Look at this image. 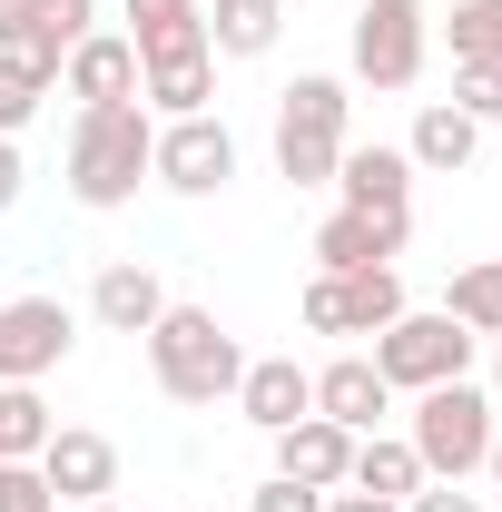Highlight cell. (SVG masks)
Here are the masks:
<instances>
[{
	"mask_svg": "<svg viewBox=\"0 0 502 512\" xmlns=\"http://www.w3.org/2000/svg\"><path fill=\"white\" fill-rule=\"evenodd\" d=\"M148 148H158V119L138 109V99H119V109H79L69 119V197L79 207H128L138 197V178H148Z\"/></svg>",
	"mask_w": 502,
	"mask_h": 512,
	"instance_id": "6da1fadb",
	"label": "cell"
},
{
	"mask_svg": "<svg viewBox=\"0 0 502 512\" xmlns=\"http://www.w3.org/2000/svg\"><path fill=\"white\" fill-rule=\"evenodd\" d=\"M345 119H355V89L345 79H286L276 89V178L286 188H335V158H345Z\"/></svg>",
	"mask_w": 502,
	"mask_h": 512,
	"instance_id": "7a4b0ae2",
	"label": "cell"
},
{
	"mask_svg": "<svg viewBox=\"0 0 502 512\" xmlns=\"http://www.w3.org/2000/svg\"><path fill=\"white\" fill-rule=\"evenodd\" d=\"M148 375H158L168 404H217V394H237L247 355H237V335L207 316V306H168V316L148 325Z\"/></svg>",
	"mask_w": 502,
	"mask_h": 512,
	"instance_id": "3957f363",
	"label": "cell"
},
{
	"mask_svg": "<svg viewBox=\"0 0 502 512\" xmlns=\"http://www.w3.org/2000/svg\"><path fill=\"white\" fill-rule=\"evenodd\" d=\"M493 394L483 384H434V394H414V463H424V483H463V473H483V453H493Z\"/></svg>",
	"mask_w": 502,
	"mask_h": 512,
	"instance_id": "277c9868",
	"label": "cell"
},
{
	"mask_svg": "<svg viewBox=\"0 0 502 512\" xmlns=\"http://www.w3.org/2000/svg\"><path fill=\"white\" fill-rule=\"evenodd\" d=\"M463 365H473V335L443 316H424V306H404V316L375 335V375L394 384V394H434V384H463Z\"/></svg>",
	"mask_w": 502,
	"mask_h": 512,
	"instance_id": "5b68a950",
	"label": "cell"
},
{
	"mask_svg": "<svg viewBox=\"0 0 502 512\" xmlns=\"http://www.w3.org/2000/svg\"><path fill=\"white\" fill-rule=\"evenodd\" d=\"M345 50H355V79L365 89H414L424 79V50H434V10L424 0H365Z\"/></svg>",
	"mask_w": 502,
	"mask_h": 512,
	"instance_id": "8992f818",
	"label": "cell"
},
{
	"mask_svg": "<svg viewBox=\"0 0 502 512\" xmlns=\"http://www.w3.org/2000/svg\"><path fill=\"white\" fill-rule=\"evenodd\" d=\"M69 345H79V325H69L60 296H10V306H0V384H40V375H60Z\"/></svg>",
	"mask_w": 502,
	"mask_h": 512,
	"instance_id": "52a82bcc",
	"label": "cell"
},
{
	"mask_svg": "<svg viewBox=\"0 0 502 512\" xmlns=\"http://www.w3.org/2000/svg\"><path fill=\"white\" fill-rule=\"evenodd\" d=\"M148 178L178 188V197H217L227 178H237V138H227V119H168L158 148H148Z\"/></svg>",
	"mask_w": 502,
	"mask_h": 512,
	"instance_id": "ba28073f",
	"label": "cell"
},
{
	"mask_svg": "<svg viewBox=\"0 0 502 512\" xmlns=\"http://www.w3.org/2000/svg\"><path fill=\"white\" fill-rule=\"evenodd\" d=\"M394 316H404V276L394 266H355V276H315L306 286L315 335H384Z\"/></svg>",
	"mask_w": 502,
	"mask_h": 512,
	"instance_id": "9c48e42d",
	"label": "cell"
},
{
	"mask_svg": "<svg viewBox=\"0 0 502 512\" xmlns=\"http://www.w3.org/2000/svg\"><path fill=\"white\" fill-rule=\"evenodd\" d=\"M335 207H355V217H414V158L345 138V158H335Z\"/></svg>",
	"mask_w": 502,
	"mask_h": 512,
	"instance_id": "30bf717a",
	"label": "cell"
},
{
	"mask_svg": "<svg viewBox=\"0 0 502 512\" xmlns=\"http://www.w3.org/2000/svg\"><path fill=\"white\" fill-rule=\"evenodd\" d=\"M40 483H50L60 503H99V493H119V444L89 434V424H60V434L40 444Z\"/></svg>",
	"mask_w": 502,
	"mask_h": 512,
	"instance_id": "8fae6325",
	"label": "cell"
},
{
	"mask_svg": "<svg viewBox=\"0 0 502 512\" xmlns=\"http://www.w3.org/2000/svg\"><path fill=\"white\" fill-rule=\"evenodd\" d=\"M315 414H325V424H345V434H384L394 384L375 375V355H335V365H315Z\"/></svg>",
	"mask_w": 502,
	"mask_h": 512,
	"instance_id": "7c38bea8",
	"label": "cell"
},
{
	"mask_svg": "<svg viewBox=\"0 0 502 512\" xmlns=\"http://www.w3.org/2000/svg\"><path fill=\"white\" fill-rule=\"evenodd\" d=\"M414 237V217H355V207H335L325 227H315V276H355V266H394Z\"/></svg>",
	"mask_w": 502,
	"mask_h": 512,
	"instance_id": "4fadbf2b",
	"label": "cell"
},
{
	"mask_svg": "<svg viewBox=\"0 0 502 512\" xmlns=\"http://www.w3.org/2000/svg\"><path fill=\"white\" fill-rule=\"evenodd\" d=\"M60 89L79 99V109H119V99H138V50H128V30H89V40L60 60Z\"/></svg>",
	"mask_w": 502,
	"mask_h": 512,
	"instance_id": "5bb4252c",
	"label": "cell"
},
{
	"mask_svg": "<svg viewBox=\"0 0 502 512\" xmlns=\"http://www.w3.org/2000/svg\"><path fill=\"white\" fill-rule=\"evenodd\" d=\"M237 414H247L256 434H286V424L315 414V375L296 365V355H256L247 375H237Z\"/></svg>",
	"mask_w": 502,
	"mask_h": 512,
	"instance_id": "9a60e30c",
	"label": "cell"
},
{
	"mask_svg": "<svg viewBox=\"0 0 502 512\" xmlns=\"http://www.w3.org/2000/svg\"><path fill=\"white\" fill-rule=\"evenodd\" d=\"M266 444H276V473H286V483H306V493H335V483L355 473V434H345V424H325V414L286 424V434H266Z\"/></svg>",
	"mask_w": 502,
	"mask_h": 512,
	"instance_id": "2e32d148",
	"label": "cell"
},
{
	"mask_svg": "<svg viewBox=\"0 0 502 512\" xmlns=\"http://www.w3.org/2000/svg\"><path fill=\"white\" fill-rule=\"evenodd\" d=\"M89 316L109 325V335H148V325L168 316V286H158V266H138V256L99 266V286H89Z\"/></svg>",
	"mask_w": 502,
	"mask_h": 512,
	"instance_id": "e0dca14e",
	"label": "cell"
},
{
	"mask_svg": "<svg viewBox=\"0 0 502 512\" xmlns=\"http://www.w3.org/2000/svg\"><path fill=\"white\" fill-rule=\"evenodd\" d=\"M207 99H217V50H178V60L138 69V109L158 119H207Z\"/></svg>",
	"mask_w": 502,
	"mask_h": 512,
	"instance_id": "ac0fdd59",
	"label": "cell"
},
{
	"mask_svg": "<svg viewBox=\"0 0 502 512\" xmlns=\"http://www.w3.org/2000/svg\"><path fill=\"white\" fill-rule=\"evenodd\" d=\"M99 30V0H20V30H10V50H30V60L60 79V60Z\"/></svg>",
	"mask_w": 502,
	"mask_h": 512,
	"instance_id": "d6986e66",
	"label": "cell"
},
{
	"mask_svg": "<svg viewBox=\"0 0 502 512\" xmlns=\"http://www.w3.org/2000/svg\"><path fill=\"white\" fill-rule=\"evenodd\" d=\"M473 148H483V128L463 119L453 99H424V109H414V138H404L414 178H453V168H473Z\"/></svg>",
	"mask_w": 502,
	"mask_h": 512,
	"instance_id": "ffe728a7",
	"label": "cell"
},
{
	"mask_svg": "<svg viewBox=\"0 0 502 512\" xmlns=\"http://www.w3.org/2000/svg\"><path fill=\"white\" fill-rule=\"evenodd\" d=\"M128 50H138V69L178 60V50H207V10L197 0H128Z\"/></svg>",
	"mask_w": 502,
	"mask_h": 512,
	"instance_id": "44dd1931",
	"label": "cell"
},
{
	"mask_svg": "<svg viewBox=\"0 0 502 512\" xmlns=\"http://www.w3.org/2000/svg\"><path fill=\"white\" fill-rule=\"evenodd\" d=\"M276 30H286V0H217L207 10V50L217 60H266Z\"/></svg>",
	"mask_w": 502,
	"mask_h": 512,
	"instance_id": "7402d4cb",
	"label": "cell"
},
{
	"mask_svg": "<svg viewBox=\"0 0 502 512\" xmlns=\"http://www.w3.org/2000/svg\"><path fill=\"white\" fill-rule=\"evenodd\" d=\"M355 493H384V503H404V493H424V463L404 434H355V473H345Z\"/></svg>",
	"mask_w": 502,
	"mask_h": 512,
	"instance_id": "603a6c76",
	"label": "cell"
},
{
	"mask_svg": "<svg viewBox=\"0 0 502 512\" xmlns=\"http://www.w3.org/2000/svg\"><path fill=\"white\" fill-rule=\"evenodd\" d=\"M443 316L463 325L473 345H493V335H502V256H483V266H463V276H453V296H443Z\"/></svg>",
	"mask_w": 502,
	"mask_h": 512,
	"instance_id": "cb8c5ba5",
	"label": "cell"
},
{
	"mask_svg": "<svg viewBox=\"0 0 502 512\" xmlns=\"http://www.w3.org/2000/svg\"><path fill=\"white\" fill-rule=\"evenodd\" d=\"M60 424H50V404H40V384H0V463H40Z\"/></svg>",
	"mask_w": 502,
	"mask_h": 512,
	"instance_id": "d4e9b609",
	"label": "cell"
},
{
	"mask_svg": "<svg viewBox=\"0 0 502 512\" xmlns=\"http://www.w3.org/2000/svg\"><path fill=\"white\" fill-rule=\"evenodd\" d=\"M60 79L30 60V50H0V138H20V128L40 119V99H50Z\"/></svg>",
	"mask_w": 502,
	"mask_h": 512,
	"instance_id": "484cf974",
	"label": "cell"
},
{
	"mask_svg": "<svg viewBox=\"0 0 502 512\" xmlns=\"http://www.w3.org/2000/svg\"><path fill=\"white\" fill-rule=\"evenodd\" d=\"M443 40H453V60H493L502 69V0H453Z\"/></svg>",
	"mask_w": 502,
	"mask_h": 512,
	"instance_id": "4316f807",
	"label": "cell"
},
{
	"mask_svg": "<svg viewBox=\"0 0 502 512\" xmlns=\"http://www.w3.org/2000/svg\"><path fill=\"white\" fill-rule=\"evenodd\" d=\"M453 109H463L473 128H493L502 119V69L493 60H453Z\"/></svg>",
	"mask_w": 502,
	"mask_h": 512,
	"instance_id": "83f0119b",
	"label": "cell"
},
{
	"mask_svg": "<svg viewBox=\"0 0 502 512\" xmlns=\"http://www.w3.org/2000/svg\"><path fill=\"white\" fill-rule=\"evenodd\" d=\"M0 512H60V493L40 483V463H0Z\"/></svg>",
	"mask_w": 502,
	"mask_h": 512,
	"instance_id": "f1b7e54d",
	"label": "cell"
},
{
	"mask_svg": "<svg viewBox=\"0 0 502 512\" xmlns=\"http://www.w3.org/2000/svg\"><path fill=\"white\" fill-rule=\"evenodd\" d=\"M247 512H325V493H306V483H286V473H266L247 493Z\"/></svg>",
	"mask_w": 502,
	"mask_h": 512,
	"instance_id": "f546056e",
	"label": "cell"
},
{
	"mask_svg": "<svg viewBox=\"0 0 502 512\" xmlns=\"http://www.w3.org/2000/svg\"><path fill=\"white\" fill-rule=\"evenodd\" d=\"M404 512H483V493H463V483H424V493H404Z\"/></svg>",
	"mask_w": 502,
	"mask_h": 512,
	"instance_id": "4dcf8cb0",
	"label": "cell"
},
{
	"mask_svg": "<svg viewBox=\"0 0 502 512\" xmlns=\"http://www.w3.org/2000/svg\"><path fill=\"white\" fill-rule=\"evenodd\" d=\"M20 178H30V168H20V138H0V217L20 207Z\"/></svg>",
	"mask_w": 502,
	"mask_h": 512,
	"instance_id": "1f68e13d",
	"label": "cell"
},
{
	"mask_svg": "<svg viewBox=\"0 0 502 512\" xmlns=\"http://www.w3.org/2000/svg\"><path fill=\"white\" fill-rule=\"evenodd\" d=\"M325 512H404V503H384V493H355V483H335V493H325Z\"/></svg>",
	"mask_w": 502,
	"mask_h": 512,
	"instance_id": "d6a6232c",
	"label": "cell"
},
{
	"mask_svg": "<svg viewBox=\"0 0 502 512\" xmlns=\"http://www.w3.org/2000/svg\"><path fill=\"white\" fill-rule=\"evenodd\" d=\"M10 30H20V0H0V50H10Z\"/></svg>",
	"mask_w": 502,
	"mask_h": 512,
	"instance_id": "836d02e7",
	"label": "cell"
},
{
	"mask_svg": "<svg viewBox=\"0 0 502 512\" xmlns=\"http://www.w3.org/2000/svg\"><path fill=\"white\" fill-rule=\"evenodd\" d=\"M483 473H493V483H502V434H493V453H483Z\"/></svg>",
	"mask_w": 502,
	"mask_h": 512,
	"instance_id": "e575fe53",
	"label": "cell"
},
{
	"mask_svg": "<svg viewBox=\"0 0 502 512\" xmlns=\"http://www.w3.org/2000/svg\"><path fill=\"white\" fill-rule=\"evenodd\" d=\"M493 404H502V335H493Z\"/></svg>",
	"mask_w": 502,
	"mask_h": 512,
	"instance_id": "d590c367",
	"label": "cell"
}]
</instances>
